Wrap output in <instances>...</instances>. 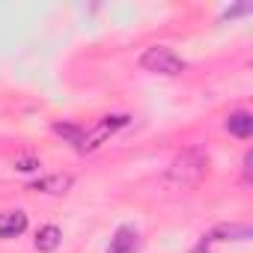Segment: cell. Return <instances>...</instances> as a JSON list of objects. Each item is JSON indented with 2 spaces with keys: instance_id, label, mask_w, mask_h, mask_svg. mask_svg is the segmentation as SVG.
<instances>
[{
  "instance_id": "6da1fadb",
  "label": "cell",
  "mask_w": 253,
  "mask_h": 253,
  "mask_svg": "<svg viewBox=\"0 0 253 253\" xmlns=\"http://www.w3.org/2000/svg\"><path fill=\"white\" fill-rule=\"evenodd\" d=\"M206 170H209L206 152L197 149V146H191V149H185V152H179L173 158V164L164 173V182L170 188H191V185H197L206 176Z\"/></svg>"
},
{
  "instance_id": "7a4b0ae2",
  "label": "cell",
  "mask_w": 253,
  "mask_h": 253,
  "mask_svg": "<svg viewBox=\"0 0 253 253\" xmlns=\"http://www.w3.org/2000/svg\"><path fill=\"white\" fill-rule=\"evenodd\" d=\"M140 66L146 72H155V75H182L185 72V60L167 48V45H152L140 54Z\"/></svg>"
},
{
  "instance_id": "3957f363",
  "label": "cell",
  "mask_w": 253,
  "mask_h": 253,
  "mask_svg": "<svg viewBox=\"0 0 253 253\" xmlns=\"http://www.w3.org/2000/svg\"><path fill=\"white\" fill-rule=\"evenodd\" d=\"M122 125H128V116H104L98 125H95V128L92 131H84V137H81V152H92L107 134H113L116 128H122Z\"/></svg>"
},
{
  "instance_id": "277c9868",
  "label": "cell",
  "mask_w": 253,
  "mask_h": 253,
  "mask_svg": "<svg viewBox=\"0 0 253 253\" xmlns=\"http://www.w3.org/2000/svg\"><path fill=\"white\" fill-rule=\"evenodd\" d=\"M137 247H140V232L134 226H119L110 238L107 253H137Z\"/></svg>"
},
{
  "instance_id": "5b68a950",
  "label": "cell",
  "mask_w": 253,
  "mask_h": 253,
  "mask_svg": "<svg viewBox=\"0 0 253 253\" xmlns=\"http://www.w3.org/2000/svg\"><path fill=\"white\" fill-rule=\"evenodd\" d=\"M24 229H27V214L21 209L0 214V238H18Z\"/></svg>"
},
{
  "instance_id": "8992f818",
  "label": "cell",
  "mask_w": 253,
  "mask_h": 253,
  "mask_svg": "<svg viewBox=\"0 0 253 253\" xmlns=\"http://www.w3.org/2000/svg\"><path fill=\"white\" fill-rule=\"evenodd\" d=\"M226 131H229L232 137L247 140V137L253 134V116H250L247 110H235V113H229V119H226Z\"/></svg>"
},
{
  "instance_id": "52a82bcc",
  "label": "cell",
  "mask_w": 253,
  "mask_h": 253,
  "mask_svg": "<svg viewBox=\"0 0 253 253\" xmlns=\"http://www.w3.org/2000/svg\"><path fill=\"white\" fill-rule=\"evenodd\" d=\"M30 188H33V191H42V194H66V191L72 188V176H63V173H57V176H42V179H36Z\"/></svg>"
},
{
  "instance_id": "ba28073f",
  "label": "cell",
  "mask_w": 253,
  "mask_h": 253,
  "mask_svg": "<svg viewBox=\"0 0 253 253\" xmlns=\"http://www.w3.org/2000/svg\"><path fill=\"white\" fill-rule=\"evenodd\" d=\"M60 241H63V232H60V226H54V223H48V226H42V229L36 232V250H42V253L57 250Z\"/></svg>"
},
{
  "instance_id": "9c48e42d",
  "label": "cell",
  "mask_w": 253,
  "mask_h": 253,
  "mask_svg": "<svg viewBox=\"0 0 253 253\" xmlns=\"http://www.w3.org/2000/svg\"><path fill=\"white\" fill-rule=\"evenodd\" d=\"M223 238H235V241H244V238H250V226H244V223L217 226V229L209 235V241H223Z\"/></svg>"
},
{
  "instance_id": "30bf717a",
  "label": "cell",
  "mask_w": 253,
  "mask_h": 253,
  "mask_svg": "<svg viewBox=\"0 0 253 253\" xmlns=\"http://www.w3.org/2000/svg\"><path fill=\"white\" fill-rule=\"evenodd\" d=\"M54 134H60L66 143H72L78 149L81 146V137H84V128H81V125H72V122H57L54 125Z\"/></svg>"
},
{
  "instance_id": "8fae6325",
  "label": "cell",
  "mask_w": 253,
  "mask_h": 253,
  "mask_svg": "<svg viewBox=\"0 0 253 253\" xmlns=\"http://www.w3.org/2000/svg\"><path fill=\"white\" fill-rule=\"evenodd\" d=\"M15 167H18V170H24V173H30V170H39V161H36V158H18V161H15Z\"/></svg>"
},
{
  "instance_id": "7c38bea8",
  "label": "cell",
  "mask_w": 253,
  "mask_h": 253,
  "mask_svg": "<svg viewBox=\"0 0 253 253\" xmlns=\"http://www.w3.org/2000/svg\"><path fill=\"white\" fill-rule=\"evenodd\" d=\"M194 253H209V250H206V244H200V247H197Z\"/></svg>"
}]
</instances>
